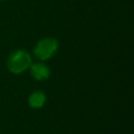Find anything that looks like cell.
<instances>
[{"mask_svg": "<svg viewBox=\"0 0 134 134\" xmlns=\"http://www.w3.org/2000/svg\"><path fill=\"white\" fill-rule=\"evenodd\" d=\"M58 47H59V43L57 39L43 38L36 44L34 48V53L38 59L42 61H46L57 52Z\"/></svg>", "mask_w": 134, "mask_h": 134, "instance_id": "cell-2", "label": "cell"}, {"mask_svg": "<svg viewBox=\"0 0 134 134\" xmlns=\"http://www.w3.org/2000/svg\"><path fill=\"white\" fill-rule=\"evenodd\" d=\"M31 76L37 81H45L50 75V70L47 65L43 63H34L29 67Z\"/></svg>", "mask_w": 134, "mask_h": 134, "instance_id": "cell-3", "label": "cell"}, {"mask_svg": "<svg viewBox=\"0 0 134 134\" xmlns=\"http://www.w3.org/2000/svg\"><path fill=\"white\" fill-rule=\"evenodd\" d=\"M45 100H46V95L42 91H34L28 97L29 106L31 108H35V109L43 107L45 104Z\"/></svg>", "mask_w": 134, "mask_h": 134, "instance_id": "cell-4", "label": "cell"}, {"mask_svg": "<svg viewBox=\"0 0 134 134\" xmlns=\"http://www.w3.org/2000/svg\"><path fill=\"white\" fill-rule=\"evenodd\" d=\"M0 1H5V0H0Z\"/></svg>", "mask_w": 134, "mask_h": 134, "instance_id": "cell-5", "label": "cell"}, {"mask_svg": "<svg viewBox=\"0 0 134 134\" xmlns=\"http://www.w3.org/2000/svg\"><path fill=\"white\" fill-rule=\"evenodd\" d=\"M31 65L30 54L23 49H18L14 51L7 61V68L10 72L19 74L27 70Z\"/></svg>", "mask_w": 134, "mask_h": 134, "instance_id": "cell-1", "label": "cell"}]
</instances>
